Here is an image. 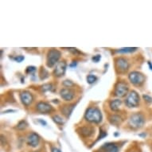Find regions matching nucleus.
Masks as SVG:
<instances>
[{"mask_svg":"<svg viewBox=\"0 0 152 152\" xmlns=\"http://www.w3.org/2000/svg\"><path fill=\"white\" fill-rule=\"evenodd\" d=\"M61 52L59 50H55V49H51L48 52L47 54V66L52 68L55 65L58 63V61L61 58Z\"/></svg>","mask_w":152,"mask_h":152,"instance_id":"obj_3","label":"nucleus"},{"mask_svg":"<svg viewBox=\"0 0 152 152\" xmlns=\"http://www.w3.org/2000/svg\"><path fill=\"white\" fill-rule=\"evenodd\" d=\"M53 121H54L56 124H64V121H63L62 118L61 117V116H59V115H54V116H53Z\"/></svg>","mask_w":152,"mask_h":152,"instance_id":"obj_19","label":"nucleus"},{"mask_svg":"<svg viewBox=\"0 0 152 152\" xmlns=\"http://www.w3.org/2000/svg\"><path fill=\"white\" fill-rule=\"evenodd\" d=\"M85 118L88 122L99 124L102 121V114L97 107H88L85 112Z\"/></svg>","mask_w":152,"mask_h":152,"instance_id":"obj_1","label":"nucleus"},{"mask_svg":"<svg viewBox=\"0 0 152 152\" xmlns=\"http://www.w3.org/2000/svg\"><path fill=\"white\" fill-rule=\"evenodd\" d=\"M128 91H129V86L127 85V84L123 81H120L115 85L114 94L117 97H124L127 94Z\"/></svg>","mask_w":152,"mask_h":152,"instance_id":"obj_5","label":"nucleus"},{"mask_svg":"<svg viewBox=\"0 0 152 152\" xmlns=\"http://www.w3.org/2000/svg\"><path fill=\"white\" fill-rule=\"evenodd\" d=\"M122 118L118 115H112L109 116V122L113 125H119L122 122Z\"/></svg>","mask_w":152,"mask_h":152,"instance_id":"obj_16","label":"nucleus"},{"mask_svg":"<svg viewBox=\"0 0 152 152\" xmlns=\"http://www.w3.org/2000/svg\"><path fill=\"white\" fill-rule=\"evenodd\" d=\"M151 150H152V145H151Z\"/></svg>","mask_w":152,"mask_h":152,"instance_id":"obj_32","label":"nucleus"},{"mask_svg":"<svg viewBox=\"0 0 152 152\" xmlns=\"http://www.w3.org/2000/svg\"><path fill=\"white\" fill-rule=\"evenodd\" d=\"M140 104V96L135 91H132L125 100V104L128 107H137Z\"/></svg>","mask_w":152,"mask_h":152,"instance_id":"obj_4","label":"nucleus"},{"mask_svg":"<svg viewBox=\"0 0 152 152\" xmlns=\"http://www.w3.org/2000/svg\"><path fill=\"white\" fill-rule=\"evenodd\" d=\"M121 104H122V101L119 99H116V100H113L110 102V108L114 111V112H117L120 110V107L121 106Z\"/></svg>","mask_w":152,"mask_h":152,"instance_id":"obj_15","label":"nucleus"},{"mask_svg":"<svg viewBox=\"0 0 152 152\" xmlns=\"http://www.w3.org/2000/svg\"><path fill=\"white\" fill-rule=\"evenodd\" d=\"M102 152H118L119 148L114 143H105L101 147Z\"/></svg>","mask_w":152,"mask_h":152,"instance_id":"obj_14","label":"nucleus"},{"mask_svg":"<svg viewBox=\"0 0 152 152\" xmlns=\"http://www.w3.org/2000/svg\"><path fill=\"white\" fill-rule=\"evenodd\" d=\"M39 136L37 135L36 133H31L28 135L27 137V143L28 145H30V147H37V145L39 143Z\"/></svg>","mask_w":152,"mask_h":152,"instance_id":"obj_12","label":"nucleus"},{"mask_svg":"<svg viewBox=\"0 0 152 152\" xmlns=\"http://www.w3.org/2000/svg\"><path fill=\"white\" fill-rule=\"evenodd\" d=\"M60 95L63 100H66V101L72 100L75 96L74 92L69 88H63V89L61 90Z\"/></svg>","mask_w":152,"mask_h":152,"instance_id":"obj_9","label":"nucleus"},{"mask_svg":"<svg viewBox=\"0 0 152 152\" xmlns=\"http://www.w3.org/2000/svg\"><path fill=\"white\" fill-rule=\"evenodd\" d=\"M100 60V55H96V56H94V57L92 58V61H93L94 62H98Z\"/></svg>","mask_w":152,"mask_h":152,"instance_id":"obj_27","label":"nucleus"},{"mask_svg":"<svg viewBox=\"0 0 152 152\" xmlns=\"http://www.w3.org/2000/svg\"><path fill=\"white\" fill-rule=\"evenodd\" d=\"M128 78L132 84L134 85H137V86L142 85L145 81L144 75L137 71L131 72L128 76Z\"/></svg>","mask_w":152,"mask_h":152,"instance_id":"obj_6","label":"nucleus"},{"mask_svg":"<svg viewBox=\"0 0 152 152\" xmlns=\"http://www.w3.org/2000/svg\"><path fill=\"white\" fill-rule=\"evenodd\" d=\"M148 64H149V66L150 67H151V69H152V65H151V63H148Z\"/></svg>","mask_w":152,"mask_h":152,"instance_id":"obj_31","label":"nucleus"},{"mask_svg":"<svg viewBox=\"0 0 152 152\" xmlns=\"http://www.w3.org/2000/svg\"><path fill=\"white\" fill-rule=\"evenodd\" d=\"M136 50H137V48L126 47V48H122V49H120V50H116V52L120 53H127L135 52Z\"/></svg>","mask_w":152,"mask_h":152,"instance_id":"obj_17","label":"nucleus"},{"mask_svg":"<svg viewBox=\"0 0 152 152\" xmlns=\"http://www.w3.org/2000/svg\"><path fill=\"white\" fill-rule=\"evenodd\" d=\"M66 66H67V64H66L65 61H59L55 66V69L53 70V74L56 77H58L63 76L65 74V70H66Z\"/></svg>","mask_w":152,"mask_h":152,"instance_id":"obj_8","label":"nucleus"},{"mask_svg":"<svg viewBox=\"0 0 152 152\" xmlns=\"http://www.w3.org/2000/svg\"><path fill=\"white\" fill-rule=\"evenodd\" d=\"M74 107V105H70V106H65L64 107V108L62 109V112L64 113V115H65L66 116H69V115L71 114V112H72V109Z\"/></svg>","mask_w":152,"mask_h":152,"instance_id":"obj_18","label":"nucleus"},{"mask_svg":"<svg viewBox=\"0 0 152 152\" xmlns=\"http://www.w3.org/2000/svg\"><path fill=\"white\" fill-rule=\"evenodd\" d=\"M26 127H27V123L26 122L25 120H22V121H20L17 125V128L19 130L25 129Z\"/></svg>","mask_w":152,"mask_h":152,"instance_id":"obj_21","label":"nucleus"},{"mask_svg":"<svg viewBox=\"0 0 152 152\" xmlns=\"http://www.w3.org/2000/svg\"><path fill=\"white\" fill-rule=\"evenodd\" d=\"M63 85H65V86H66L67 88H70L72 87V86H73L74 85V84L71 81V80H65L64 82H63Z\"/></svg>","mask_w":152,"mask_h":152,"instance_id":"obj_23","label":"nucleus"},{"mask_svg":"<svg viewBox=\"0 0 152 152\" xmlns=\"http://www.w3.org/2000/svg\"><path fill=\"white\" fill-rule=\"evenodd\" d=\"M77 65V63H76V61H75L74 63H72V64H71V65H69L70 67H73V66H76Z\"/></svg>","mask_w":152,"mask_h":152,"instance_id":"obj_30","label":"nucleus"},{"mask_svg":"<svg viewBox=\"0 0 152 152\" xmlns=\"http://www.w3.org/2000/svg\"><path fill=\"white\" fill-rule=\"evenodd\" d=\"M97 80V77L94 76V75L90 74L87 77V82L88 84H93L94 82H96V80Z\"/></svg>","mask_w":152,"mask_h":152,"instance_id":"obj_20","label":"nucleus"},{"mask_svg":"<svg viewBox=\"0 0 152 152\" xmlns=\"http://www.w3.org/2000/svg\"><path fill=\"white\" fill-rule=\"evenodd\" d=\"M20 100L23 104L26 106H29V105L33 102L34 97H33L32 94L27 91H24L20 93Z\"/></svg>","mask_w":152,"mask_h":152,"instance_id":"obj_10","label":"nucleus"},{"mask_svg":"<svg viewBox=\"0 0 152 152\" xmlns=\"http://www.w3.org/2000/svg\"><path fill=\"white\" fill-rule=\"evenodd\" d=\"M51 151L52 152H61L60 150L57 148V147H52V150H51Z\"/></svg>","mask_w":152,"mask_h":152,"instance_id":"obj_28","label":"nucleus"},{"mask_svg":"<svg viewBox=\"0 0 152 152\" xmlns=\"http://www.w3.org/2000/svg\"><path fill=\"white\" fill-rule=\"evenodd\" d=\"M142 97H143V99H144L148 103L152 102V98L151 97V96H149L148 95H143V96H142Z\"/></svg>","mask_w":152,"mask_h":152,"instance_id":"obj_25","label":"nucleus"},{"mask_svg":"<svg viewBox=\"0 0 152 152\" xmlns=\"http://www.w3.org/2000/svg\"><path fill=\"white\" fill-rule=\"evenodd\" d=\"M77 132L84 137H90L94 133L95 130L93 127H89V126H84V127L78 128Z\"/></svg>","mask_w":152,"mask_h":152,"instance_id":"obj_11","label":"nucleus"},{"mask_svg":"<svg viewBox=\"0 0 152 152\" xmlns=\"http://www.w3.org/2000/svg\"><path fill=\"white\" fill-rule=\"evenodd\" d=\"M38 122L40 123V124H42V125H44V126H45V125L47 124H46V122H45V121H44V120H38Z\"/></svg>","mask_w":152,"mask_h":152,"instance_id":"obj_29","label":"nucleus"},{"mask_svg":"<svg viewBox=\"0 0 152 152\" xmlns=\"http://www.w3.org/2000/svg\"><path fill=\"white\" fill-rule=\"evenodd\" d=\"M144 116L140 113H135L131 115L128 120V125L133 129H140L144 125Z\"/></svg>","mask_w":152,"mask_h":152,"instance_id":"obj_2","label":"nucleus"},{"mask_svg":"<svg viewBox=\"0 0 152 152\" xmlns=\"http://www.w3.org/2000/svg\"><path fill=\"white\" fill-rule=\"evenodd\" d=\"M35 71H36V68L34 67V66H29V67H27V69H26V72H28V73H31V72H34Z\"/></svg>","mask_w":152,"mask_h":152,"instance_id":"obj_24","label":"nucleus"},{"mask_svg":"<svg viewBox=\"0 0 152 152\" xmlns=\"http://www.w3.org/2000/svg\"><path fill=\"white\" fill-rule=\"evenodd\" d=\"M37 110L42 113H49L53 110V107L48 103L45 102H39L36 106Z\"/></svg>","mask_w":152,"mask_h":152,"instance_id":"obj_13","label":"nucleus"},{"mask_svg":"<svg viewBox=\"0 0 152 152\" xmlns=\"http://www.w3.org/2000/svg\"><path fill=\"white\" fill-rule=\"evenodd\" d=\"M14 59H15V61H18V62H22L24 60V57L23 56H18V57L15 58Z\"/></svg>","mask_w":152,"mask_h":152,"instance_id":"obj_26","label":"nucleus"},{"mask_svg":"<svg viewBox=\"0 0 152 152\" xmlns=\"http://www.w3.org/2000/svg\"><path fill=\"white\" fill-rule=\"evenodd\" d=\"M115 68L119 72H126L129 69V63L124 58H118L115 59Z\"/></svg>","mask_w":152,"mask_h":152,"instance_id":"obj_7","label":"nucleus"},{"mask_svg":"<svg viewBox=\"0 0 152 152\" xmlns=\"http://www.w3.org/2000/svg\"><path fill=\"white\" fill-rule=\"evenodd\" d=\"M53 88V86L51 84H45V85H42V89L45 92V91H50V90H52Z\"/></svg>","mask_w":152,"mask_h":152,"instance_id":"obj_22","label":"nucleus"}]
</instances>
